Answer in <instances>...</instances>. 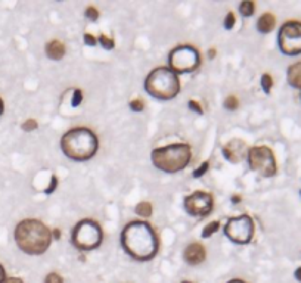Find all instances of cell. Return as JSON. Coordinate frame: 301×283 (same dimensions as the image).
<instances>
[{
    "label": "cell",
    "instance_id": "1",
    "mask_svg": "<svg viewBox=\"0 0 301 283\" xmlns=\"http://www.w3.org/2000/svg\"><path fill=\"white\" fill-rule=\"evenodd\" d=\"M121 245L136 261H149L160 248V239L146 221H132L121 232Z\"/></svg>",
    "mask_w": 301,
    "mask_h": 283
},
{
    "label": "cell",
    "instance_id": "2",
    "mask_svg": "<svg viewBox=\"0 0 301 283\" xmlns=\"http://www.w3.org/2000/svg\"><path fill=\"white\" fill-rule=\"evenodd\" d=\"M15 242L28 255L44 254L52 242V232L44 223L34 218H27L18 223L15 229Z\"/></svg>",
    "mask_w": 301,
    "mask_h": 283
},
{
    "label": "cell",
    "instance_id": "3",
    "mask_svg": "<svg viewBox=\"0 0 301 283\" xmlns=\"http://www.w3.org/2000/svg\"><path fill=\"white\" fill-rule=\"evenodd\" d=\"M99 148V140L90 129L77 127L67 132L61 139L64 155L74 161H87L93 158Z\"/></svg>",
    "mask_w": 301,
    "mask_h": 283
},
{
    "label": "cell",
    "instance_id": "4",
    "mask_svg": "<svg viewBox=\"0 0 301 283\" xmlns=\"http://www.w3.org/2000/svg\"><path fill=\"white\" fill-rule=\"evenodd\" d=\"M192 151L186 143H173L164 148L154 149L150 153L154 167L164 173H179L188 167Z\"/></svg>",
    "mask_w": 301,
    "mask_h": 283
},
{
    "label": "cell",
    "instance_id": "5",
    "mask_svg": "<svg viewBox=\"0 0 301 283\" xmlns=\"http://www.w3.org/2000/svg\"><path fill=\"white\" fill-rule=\"evenodd\" d=\"M146 92L160 100H170L180 92V81L167 67H158L152 70L145 81Z\"/></svg>",
    "mask_w": 301,
    "mask_h": 283
},
{
    "label": "cell",
    "instance_id": "6",
    "mask_svg": "<svg viewBox=\"0 0 301 283\" xmlns=\"http://www.w3.org/2000/svg\"><path fill=\"white\" fill-rule=\"evenodd\" d=\"M73 245L80 251H92L99 248L104 241V232L97 221L84 218L75 224L71 235Z\"/></svg>",
    "mask_w": 301,
    "mask_h": 283
},
{
    "label": "cell",
    "instance_id": "7",
    "mask_svg": "<svg viewBox=\"0 0 301 283\" xmlns=\"http://www.w3.org/2000/svg\"><path fill=\"white\" fill-rule=\"evenodd\" d=\"M169 65L174 74L193 73L201 65V55L193 46H177L170 52Z\"/></svg>",
    "mask_w": 301,
    "mask_h": 283
},
{
    "label": "cell",
    "instance_id": "8",
    "mask_svg": "<svg viewBox=\"0 0 301 283\" xmlns=\"http://www.w3.org/2000/svg\"><path fill=\"white\" fill-rule=\"evenodd\" d=\"M246 158L249 168L262 177H273L276 174V159L269 148L254 146L248 151Z\"/></svg>",
    "mask_w": 301,
    "mask_h": 283
},
{
    "label": "cell",
    "instance_id": "9",
    "mask_svg": "<svg viewBox=\"0 0 301 283\" xmlns=\"http://www.w3.org/2000/svg\"><path fill=\"white\" fill-rule=\"evenodd\" d=\"M226 238L238 245H246L254 236V221L248 214L230 218L225 226Z\"/></svg>",
    "mask_w": 301,
    "mask_h": 283
},
{
    "label": "cell",
    "instance_id": "10",
    "mask_svg": "<svg viewBox=\"0 0 301 283\" xmlns=\"http://www.w3.org/2000/svg\"><path fill=\"white\" fill-rule=\"evenodd\" d=\"M279 47L285 55L295 56L301 53V22L288 21L279 31Z\"/></svg>",
    "mask_w": 301,
    "mask_h": 283
},
{
    "label": "cell",
    "instance_id": "11",
    "mask_svg": "<svg viewBox=\"0 0 301 283\" xmlns=\"http://www.w3.org/2000/svg\"><path fill=\"white\" fill-rule=\"evenodd\" d=\"M183 205H185L186 212L190 214L192 217H207L208 214L213 211L214 201H213V196L210 193L198 190V192H193L185 198Z\"/></svg>",
    "mask_w": 301,
    "mask_h": 283
},
{
    "label": "cell",
    "instance_id": "12",
    "mask_svg": "<svg viewBox=\"0 0 301 283\" xmlns=\"http://www.w3.org/2000/svg\"><path fill=\"white\" fill-rule=\"evenodd\" d=\"M183 257H185V261H186L188 264L198 265L206 261L207 252H206V248L201 245V244L193 242V244H190V245L186 246Z\"/></svg>",
    "mask_w": 301,
    "mask_h": 283
},
{
    "label": "cell",
    "instance_id": "13",
    "mask_svg": "<svg viewBox=\"0 0 301 283\" xmlns=\"http://www.w3.org/2000/svg\"><path fill=\"white\" fill-rule=\"evenodd\" d=\"M245 143L242 140H230L226 146H223V153L226 159L230 162H239L241 159L245 158Z\"/></svg>",
    "mask_w": 301,
    "mask_h": 283
},
{
    "label": "cell",
    "instance_id": "14",
    "mask_svg": "<svg viewBox=\"0 0 301 283\" xmlns=\"http://www.w3.org/2000/svg\"><path fill=\"white\" fill-rule=\"evenodd\" d=\"M46 55L52 61H61L65 55V46L59 40H52L46 46Z\"/></svg>",
    "mask_w": 301,
    "mask_h": 283
},
{
    "label": "cell",
    "instance_id": "15",
    "mask_svg": "<svg viewBox=\"0 0 301 283\" xmlns=\"http://www.w3.org/2000/svg\"><path fill=\"white\" fill-rule=\"evenodd\" d=\"M275 25H276V18H275L270 12L263 14V15L259 18V21H257V30H259L260 33H263V34L270 33V31L275 28Z\"/></svg>",
    "mask_w": 301,
    "mask_h": 283
},
{
    "label": "cell",
    "instance_id": "16",
    "mask_svg": "<svg viewBox=\"0 0 301 283\" xmlns=\"http://www.w3.org/2000/svg\"><path fill=\"white\" fill-rule=\"evenodd\" d=\"M288 83L295 89H301V62L288 68Z\"/></svg>",
    "mask_w": 301,
    "mask_h": 283
},
{
    "label": "cell",
    "instance_id": "17",
    "mask_svg": "<svg viewBox=\"0 0 301 283\" xmlns=\"http://www.w3.org/2000/svg\"><path fill=\"white\" fill-rule=\"evenodd\" d=\"M254 9H256V5H254V2H251V0L242 2V3L239 5V12H241L244 17H251V15L254 14Z\"/></svg>",
    "mask_w": 301,
    "mask_h": 283
},
{
    "label": "cell",
    "instance_id": "18",
    "mask_svg": "<svg viewBox=\"0 0 301 283\" xmlns=\"http://www.w3.org/2000/svg\"><path fill=\"white\" fill-rule=\"evenodd\" d=\"M220 229V223L219 221H211L210 224L204 227V230H203V233H201V236L204 238V239H207L210 236H213L217 230Z\"/></svg>",
    "mask_w": 301,
    "mask_h": 283
},
{
    "label": "cell",
    "instance_id": "19",
    "mask_svg": "<svg viewBox=\"0 0 301 283\" xmlns=\"http://www.w3.org/2000/svg\"><path fill=\"white\" fill-rule=\"evenodd\" d=\"M136 214H139L140 217H150L152 215V205L149 202H140L136 207Z\"/></svg>",
    "mask_w": 301,
    "mask_h": 283
},
{
    "label": "cell",
    "instance_id": "20",
    "mask_svg": "<svg viewBox=\"0 0 301 283\" xmlns=\"http://www.w3.org/2000/svg\"><path fill=\"white\" fill-rule=\"evenodd\" d=\"M272 86H273V78L269 76V74H263L262 76V89H263L264 93H270Z\"/></svg>",
    "mask_w": 301,
    "mask_h": 283
},
{
    "label": "cell",
    "instance_id": "21",
    "mask_svg": "<svg viewBox=\"0 0 301 283\" xmlns=\"http://www.w3.org/2000/svg\"><path fill=\"white\" fill-rule=\"evenodd\" d=\"M225 108L226 109H229V111H233V109H236L238 106H239V102H238V99H236V96H227L225 99Z\"/></svg>",
    "mask_w": 301,
    "mask_h": 283
},
{
    "label": "cell",
    "instance_id": "22",
    "mask_svg": "<svg viewBox=\"0 0 301 283\" xmlns=\"http://www.w3.org/2000/svg\"><path fill=\"white\" fill-rule=\"evenodd\" d=\"M37 127V121L33 120V118H28V120L22 124V130H24V132H33V130H36Z\"/></svg>",
    "mask_w": 301,
    "mask_h": 283
},
{
    "label": "cell",
    "instance_id": "23",
    "mask_svg": "<svg viewBox=\"0 0 301 283\" xmlns=\"http://www.w3.org/2000/svg\"><path fill=\"white\" fill-rule=\"evenodd\" d=\"M130 108H132L134 112H140V111H143L145 103H143V100H140V99H134V100L130 102Z\"/></svg>",
    "mask_w": 301,
    "mask_h": 283
},
{
    "label": "cell",
    "instance_id": "24",
    "mask_svg": "<svg viewBox=\"0 0 301 283\" xmlns=\"http://www.w3.org/2000/svg\"><path fill=\"white\" fill-rule=\"evenodd\" d=\"M99 41H101V44L104 46V49H113L114 47V40L111 37H108V36H101L99 37Z\"/></svg>",
    "mask_w": 301,
    "mask_h": 283
},
{
    "label": "cell",
    "instance_id": "25",
    "mask_svg": "<svg viewBox=\"0 0 301 283\" xmlns=\"http://www.w3.org/2000/svg\"><path fill=\"white\" fill-rule=\"evenodd\" d=\"M235 21H236V18H235V14H233V12H229L225 18L226 30H232V28H233V25H235Z\"/></svg>",
    "mask_w": 301,
    "mask_h": 283
},
{
    "label": "cell",
    "instance_id": "26",
    "mask_svg": "<svg viewBox=\"0 0 301 283\" xmlns=\"http://www.w3.org/2000/svg\"><path fill=\"white\" fill-rule=\"evenodd\" d=\"M44 283H64V279L58 273H49L44 279Z\"/></svg>",
    "mask_w": 301,
    "mask_h": 283
},
{
    "label": "cell",
    "instance_id": "27",
    "mask_svg": "<svg viewBox=\"0 0 301 283\" xmlns=\"http://www.w3.org/2000/svg\"><path fill=\"white\" fill-rule=\"evenodd\" d=\"M208 167H210V162H207V161H206V162H203V165H201V167H199L198 170L193 171V177H196V179L203 177V176H204V174L207 173Z\"/></svg>",
    "mask_w": 301,
    "mask_h": 283
},
{
    "label": "cell",
    "instance_id": "28",
    "mask_svg": "<svg viewBox=\"0 0 301 283\" xmlns=\"http://www.w3.org/2000/svg\"><path fill=\"white\" fill-rule=\"evenodd\" d=\"M86 17L89 19H92V21H96V19L99 18V12H97V9L93 8V6H89L86 9Z\"/></svg>",
    "mask_w": 301,
    "mask_h": 283
},
{
    "label": "cell",
    "instance_id": "29",
    "mask_svg": "<svg viewBox=\"0 0 301 283\" xmlns=\"http://www.w3.org/2000/svg\"><path fill=\"white\" fill-rule=\"evenodd\" d=\"M83 100V92L75 89L74 90V97H73V106H78Z\"/></svg>",
    "mask_w": 301,
    "mask_h": 283
},
{
    "label": "cell",
    "instance_id": "30",
    "mask_svg": "<svg viewBox=\"0 0 301 283\" xmlns=\"http://www.w3.org/2000/svg\"><path fill=\"white\" fill-rule=\"evenodd\" d=\"M189 108H190L192 111H195V112H198V114L204 112V111H203V108H201V105H199L198 102H195V100H190V102H189Z\"/></svg>",
    "mask_w": 301,
    "mask_h": 283
},
{
    "label": "cell",
    "instance_id": "31",
    "mask_svg": "<svg viewBox=\"0 0 301 283\" xmlns=\"http://www.w3.org/2000/svg\"><path fill=\"white\" fill-rule=\"evenodd\" d=\"M84 41H86V44H89V46H94V44H96V38H94L92 34H89V33L84 34Z\"/></svg>",
    "mask_w": 301,
    "mask_h": 283
},
{
    "label": "cell",
    "instance_id": "32",
    "mask_svg": "<svg viewBox=\"0 0 301 283\" xmlns=\"http://www.w3.org/2000/svg\"><path fill=\"white\" fill-rule=\"evenodd\" d=\"M57 186H58V179L55 177V176H52V183H51V186H49V188L46 189V192H47V193H52Z\"/></svg>",
    "mask_w": 301,
    "mask_h": 283
},
{
    "label": "cell",
    "instance_id": "33",
    "mask_svg": "<svg viewBox=\"0 0 301 283\" xmlns=\"http://www.w3.org/2000/svg\"><path fill=\"white\" fill-rule=\"evenodd\" d=\"M3 283H24V282H22V279H19V277H6Z\"/></svg>",
    "mask_w": 301,
    "mask_h": 283
},
{
    "label": "cell",
    "instance_id": "34",
    "mask_svg": "<svg viewBox=\"0 0 301 283\" xmlns=\"http://www.w3.org/2000/svg\"><path fill=\"white\" fill-rule=\"evenodd\" d=\"M5 279H6V271H5L3 265L0 264V283L5 282Z\"/></svg>",
    "mask_w": 301,
    "mask_h": 283
},
{
    "label": "cell",
    "instance_id": "35",
    "mask_svg": "<svg viewBox=\"0 0 301 283\" xmlns=\"http://www.w3.org/2000/svg\"><path fill=\"white\" fill-rule=\"evenodd\" d=\"M295 279L301 282V267L300 268H297V271H295Z\"/></svg>",
    "mask_w": 301,
    "mask_h": 283
},
{
    "label": "cell",
    "instance_id": "36",
    "mask_svg": "<svg viewBox=\"0 0 301 283\" xmlns=\"http://www.w3.org/2000/svg\"><path fill=\"white\" fill-rule=\"evenodd\" d=\"M232 201H233L235 204H239V202H241V196L235 195V196H232Z\"/></svg>",
    "mask_w": 301,
    "mask_h": 283
},
{
    "label": "cell",
    "instance_id": "37",
    "mask_svg": "<svg viewBox=\"0 0 301 283\" xmlns=\"http://www.w3.org/2000/svg\"><path fill=\"white\" fill-rule=\"evenodd\" d=\"M5 111V103H3V100H2V97H0V115L3 114Z\"/></svg>",
    "mask_w": 301,
    "mask_h": 283
},
{
    "label": "cell",
    "instance_id": "38",
    "mask_svg": "<svg viewBox=\"0 0 301 283\" xmlns=\"http://www.w3.org/2000/svg\"><path fill=\"white\" fill-rule=\"evenodd\" d=\"M227 283H246L244 280H241V279H233V280H229Z\"/></svg>",
    "mask_w": 301,
    "mask_h": 283
},
{
    "label": "cell",
    "instance_id": "39",
    "mask_svg": "<svg viewBox=\"0 0 301 283\" xmlns=\"http://www.w3.org/2000/svg\"><path fill=\"white\" fill-rule=\"evenodd\" d=\"M54 235H55V238H57V239H59V236H61V232H59L58 229H55V230H54Z\"/></svg>",
    "mask_w": 301,
    "mask_h": 283
},
{
    "label": "cell",
    "instance_id": "40",
    "mask_svg": "<svg viewBox=\"0 0 301 283\" xmlns=\"http://www.w3.org/2000/svg\"><path fill=\"white\" fill-rule=\"evenodd\" d=\"M214 55H216V50H214V49H213L211 52H208V56L210 58H214Z\"/></svg>",
    "mask_w": 301,
    "mask_h": 283
},
{
    "label": "cell",
    "instance_id": "41",
    "mask_svg": "<svg viewBox=\"0 0 301 283\" xmlns=\"http://www.w3.org/2000/svg\"><path fill=\"white\" fill-rule=\"evenodd\" d=\"M180 283H192V282H188V280H185V282H180Z\"/></svg>",
    "mask_w": 301,
    "mask_h": 283
}]
</instances>
